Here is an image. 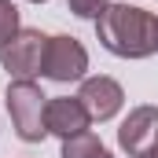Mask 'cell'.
Here are the masks:
<instances>
[{"mask_svg": "<svg viewBox=\"0 0 158 158\" xmlns=\"http://www.w3.org/2000/svg\"><path fill=\"white\" fill-rule=\"evenodd\" d=\"M96 33H99V44L121 59H143V55L158 52V19L143 7L110 4L99 15Z\"/></svg>", "mask_w": 158, "mask_h": 158, "instance_id": "1", "label": "cell"}, {"mask_svg": "<svg viewBox=\"0 0 158 158\" xmlns=\"http://www.w3.org/2000/svg\"><path fill=\"white\" fill-rule=\"evenodd\" d=\"M44 110H48V96L33 81H11V88H7V114H11V125H15L19 140L40 143L48 136Z\"/></svg>", "mask_w": 158, "mask_h": 158, "instance_id": "2", "label": "cell"}, {"mask_svg": "<svg viewBox=\"0 0 158 158\" xmlns=\"http://www.w3.org/2000/svg\"><path fill=\"white\" fill-rule=\"evenodd\" d=\"M44 48H48V37L44 33L19 30L15 37L4 44L0 63H4V70L15 81H33V74H40V66H44Z\"/></svg>", "mask_w": 158, "mask_h": 158, "instance_id": "3", "label": "cell"}, {"mask_svg": "<svg viewBox=\"0 0 158 158\" xmlns=\"http://www.w3.org/2000/svg\"><path fill=\"white\" fill-rule=\"evenodd\" d=\"M88 70V52L81 48L77 37H48L44 48V66L40 74L52 81H77Z\"/></svg>", "mask_w": 158, "mask_h": 158, "instance_id": "4", "label": "cell"}, {"mask_svg": "<svg viewBox=\"0 0 158 158\" xmlns=\"http://www.w3.org/2000/svg\"><path fill=\"white\" fill-rule=\"evenodd\" d=\"M121 151H129V158H140L147 147L158 143V107H136L129 110V118L118 129Z\"/></svg>", "mask_w": 158, "mask_h": 158, "instance_id": "5", "label": "cell"}, {"mask_svg": "<svg viewBox=\"0 0 158 158\" xmlns=\"http://www.w3.org/2000/svg\"><path fill=\"white\" fill-rule=\"evenodd\" d=\"M77 99H81V107L88 110L92 121H107V118H114L121 110L125 92H121V85L114 77H85Z\"/></svg>", "mask_w": 158, "mask_h": 158, "instance_id": "6", "label": "cell"}, {"mask_svg": "<svg viewBox=\"0 0 158 158\" xmlns=\"http://www.w3.org/2000/svg\"><path fill=\"white\" fill-rule=\"evenodd\" d=\"M44 121H48V132H55L59 140H70V136H81L88 132V110L81 107V99L74 96H59V99H48V110H44Z\"/></svg>", "mask_w": 158, "mask_h": 158, "instance_id": "7", "label": "cell"}, {"mask_svg": "<svg viewBox=\"0 0 158 158\" xmlns=\"http://www.w3.org/2000/svg\"><path fill=\"white\" fill-rule=\"evenodd\" d=\"M63 158H110V155L103 151V143L92 132H81V136L63 140Z\"/></svg>", "mask_w": 158, "mask_h": 158, "instance_id": "8", "label": "cell"}, {"mask_svg": "<svg viewBox=\"0 0 158 158\" xmlns=\"http://www.w3.org/2000/svg\"><path fill=\"white\" fill-rule=\"evenodd\" d=\"M19 33V7L11 0H0V48Z\"/></svg>", "mask_w": 158, "mask_h": 158, "instance_id": "9", "label": "cell"}, {"mask_svg": "<svg viewBox=\"0 0 158 158\" xmlns=\"http://www.w3.org/2000/svg\"><path fill=\"white\" fill-rule=\"evenodd\" d=\"M107 7H110V0H70V11L77 19H96V22H99V15Z\"/></svg>", "mask_w": 158, "mask_h": 158, "instance_id": "10", "label": "cell"}, {"mask_svg": "<svg viewBox=\"0 0 158 158\" xmlns=\"http://www.w3.org/2000/svg\"><path fill=\"white\" fill-rule=\"evenodd\" d=\"M140 158H158V143H155V147H147V151H143Z\"/></svg>", "mask_w": 158, "mask_h": 158, "instance_id": "11", "label": "cell"}, {"mask_svg": "<svg viewBox=\"0 0 158 158\" xmlns=\"http://www.w3.org/2000/svg\"><path fill=\"white\" fill-rule=\"evenodd\" d=\"M30 4H44V0H30Z\"/></svg>", "mask_w": 158, "mask_h": 158, "instance_id": "12", "label": "cell"}]
</instances>
